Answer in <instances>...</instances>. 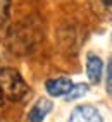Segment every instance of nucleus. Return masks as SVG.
I'll list each match as a JSON object with an SVG mask.
<instances>
[{
    "label": "nucleus",
    "mask_w": 112,
    "mask_h": 122,
    "mask_svg": "<svg viewBox=\"0 0 112 122\" xmlns=\"http://www.w3.org/2000/svg\"><path fill=\"white\" fill-rule=\"evenodd\" d=\"M4 100H5V98H4V95H2V91H0V105H4Z\"/></svg>",
    "instance_id": "obj_10"
},
{
    "label": "nucleus",
    "mask_w": 112,
    "mask_h": 122,
    "mask_svg": "<svg viewBox=\"0 0 112 122\" xmlns=\"http://www.w3.org/2000/svg\"><path fill=\"white\" fill-rule=\"evenodd\" d=\"M88 93V84L85 83H79V84H73V88H71V91L66 95V100L67 102H73V100H78L81 98V96H85Z\"/></svg>",
    "instance_id": "obj_7"
},
{
    "label": "nucleus",
    "mask_w": 112,
    "mask_h": 122,
    "mask_svg": "<svg viewBox=\"0 0 112 122\" xmlns=\"http://www.w3.org/2000/svg\"><path fill=\"white\" fill-rule=\"evenodd\" d=\"M52 108H53V103L48 98H38L28 113V120L29 122H43L45 117L52 112Z\"/></svg>",
    "instance_id": "obj_3"
},
{
    "label": "nucleus",
    "mask_w": 112,
    "mask_h": 122,
    "mask_svg": "<svg viewBox=\"0 0 112 122\" xmlns=\"http://www.w3.org/2000/svg\"><path fill=\"white\" fill-rule=\"evenodd\" d=\"M0 91L5 100L11 102H21L29 93V88L24 83L22 76L12 67L0 69Z\"/></svg>",
    "instance_id": "obj_1"
},
{
    "label": "nucleus",
    "mask_w": 112,
    "mask_h": 122,
    "mask_svg": "<svg viewBox=\"0 0 112 122\" xmlns=\"http://www.w3.org/2000/svg\"><path fill=\"white\" fill-rule=\"evenodd\" d=\"M45 88L50 96H66L73 88V81L69 77H55V79L47 81Z\"/></svg>",
    "instance_id": "obj_4"
},
{
    "label": "nucleus",
    "mask_w": 112,
    "mask_h": 122,
    "mask_svg": "<svg viewBox=\"0 0 112 122\" xmlns=\"http://www.w3.org/2000/svg\"><path fill=\"white\" fill-rule=\"evenodd\" d=\"M9 14H11V0H0V31L9 21Z\"/></svg>",
    "instance_id": "obj_8"
},
{
    "label": "nucleus",
    "mask_w": 112,
    "mask_h": 122,
    "mask_svg": "<svg viewBox=\"0 0 112 122\" xmlns=\"http://www.w3.org/2000/svg\"><path fill=\"white\" fill-rule=\"evenodd\" d=\"M67 122H103L100 112L91 105H79L69 115Z\"/></svg>",
    "instance_id": "obj_2"
},
{
    "label": "nucleus",
    "mask_w": 112,
    "mask_h": 122,
    "mask_svg": "<svg viewBox=\"0 0 112 122\" xmlns=\"http://www.w3.org/2000/svg\"><path fill=\"white\" fill-rule=\"evenodd\" d=\"M105 84H107V93L112 96V57L107 62V74H105Z\"/></svg>",
    "instance_id": "obj_9"
},
{
    "label": "nucleus",
    "mask_w": 112,
    "mask_h": 122,
    "mask_svg": "<svg viewBox=\"0 0 112 122\" xmlns=\"http://www.w3.org/2000/svg\"><path fill=\"white\" fill-rule=\"evenodd\" d=\"M91 12L102 21H112V0H90Z\"/></svg>",
    "instance_id": "obj_6"
},
{
    "label": "nucleus",
    "mask_w": 112,
    "mask_h": 122,
    "mask_svg": "<svg viewBox=\"0 0 112 122\" xmlns=\"http://www.w3.org/2000/svg\"><path fill=\"white\" fill-rule=\"evenodd\" d=\"M102 71H103L102 59L98 55H95V53H90V55H88V60H86V76H88V79H90L91 84L100 83Z\"/></svg>",
    "instance_id": "obj_5"
}]
</instances>
